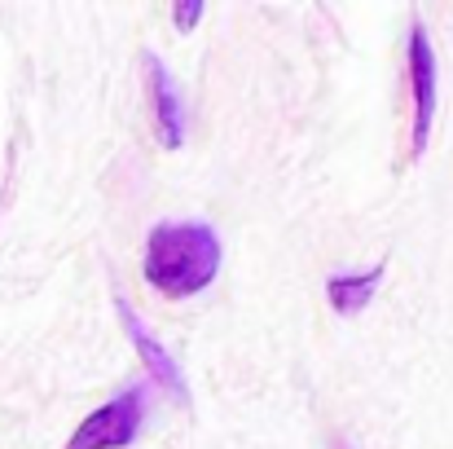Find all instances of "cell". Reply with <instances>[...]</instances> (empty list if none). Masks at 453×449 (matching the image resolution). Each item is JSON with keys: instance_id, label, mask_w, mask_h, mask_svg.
I'll use <instances>...</instances> for the list:
<instances>
[{"instance_id": "8992f818", "label": "cell", "mask_w": 453, "mask_h": 449, "mask_svg": "<svg viewBox=\"0 0 453 449\" xmlns=\"http://www.w3.org/2000/svg\"><path fill=\"white\" fill-rule=\"evenodd\" d=\"M379 283H383V265H374L370 274H339V278H330V283H326L330 308H334V313H361V308L374 299Z\"/></svg>"}, {"instance_id": "52a82bcc", "label": "cell", "mask_w": 453, "mask_h": 449, "mask_svg": "<svg viewBox=\"0 0 453 449\" xmlns=\"http://www.w3.org/2000/svg\"><path fill=\"white\" fill-rule=\"evenodd\" d=\"M203 0H176L172 4V22H176V31H194L198 27V18H203Z\"/></svg>"}, {"instance_id": "6da1fadb", "label": "cell", "mask_w": 453, "mask_h": 449, "mask_svg": "<svg viewBox=\"0 0 453 449\" xmlns=\"http://www.w3.org/2000/svg\"><path fill=\"white\" fill-rule=\"evenodd\" d=\"M142 274L154 291L172 299L198 296L216 283L220 274V238L211 225L203 221H185V225H154L146 238V256H142Z\"/></svg>"}, {"instance_id": "7a4b0ae2", "label": "cell", "mask_w": 453, "mask_h": 449, "mask_svg": "<svg viewBox=\"0 0 453 449\" xmlns=\"http://www.w3.org/2000/svg\"><path fill=\"white\" fill-rule=\"evenodd\" d=\"M142 423H146V383H133L128 392H119L115 401L93 410L71 432L66 449H128L137 441Z\"/></svg>"}, {"instance_id": "5b68a950", "label": "cell", "mask_w": 453, "mask_h": 449, "mask_svg": "<svg viewBox=\"0 0 453 449\" xmlns=\"http://www.w3.org/2000/svg\"><path fill=\"white\" fill-rule=\"evenodd\" d=\"M146 75H150V97H154V120H158V137L167 150L185 146V102H180V89L172 80V71L163 66L158 53H146Z\"/></svg>"}, {"instance_id": "277c9868", "label": "cell", "mask_w": 453, "mask_h": 449, "mask_svg": "<svg viewBox=\"0 0 453 449\" xmlns=\"http://www.w3.org/2000/svg\"><path fill=\"white\" fill-rule=\"evenodd\" d=\"M115 313H119V321H124V330H128V339H133V348H137V357L146 361V370H150L154 383H163L180 406L189 401V383H185V375H180V366L172 361V352L154 339L150 330H146V321L137 317V308L128 304L124 296H115Z\"/></svg>"}, {"instance_id": "3957f363", "label": "cell", "mask_w": 453, "mask_h": 449, "mask_svg": "<svg viewBox=\"0 0 453 449\" xmlns=\"http://www.w3.org/2000/svg\"><path fill=\"white\" fill-rule=\"evenodd\" d=\"M410 93H414V137L410 150L423 154L432 137V120H436V53L427 40V27L414 22L410 27Z\"/></svg>"}]
</instances>
